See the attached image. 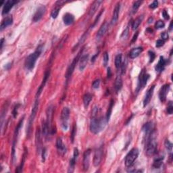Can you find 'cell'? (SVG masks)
Wrapping results in <instances>:
<instances>
[{
  "instance_id": "6da1fadb",
  "label": "cell",
  "mask_w": 173,
  "mask_h": 173,
  "mask_svg": "<svg viewBox=\"0 0 173 173\" xmlns=\"http://www.w3.org/2000/svg\"><path fill=\"white\" fill-rule=\"evenodd\" d=\"M108 121L106 120V116H93L90 122L89 129L93 134H98L102 132L106 127Z\"/></svg>"
},
{
  "instance_id": "7a4b0ae2",
  "label": "cell",
  "mask_w": 173,
  "mask_h": 173,
  "mask_svg": "<svg viewBox=\"0 0 173 173\" xmlns=\"http://www.w3.org/2000/svg\"><path fill=\"white\" fill-rule=\"evenodd\" d=\"M43 49V45H39L37 47L36 50L33 53L31 54L30 55L28 56V57L26 58L24 63V66L26 68V70L31 71L34 69L37 62V60L39 58V56L42 53Z\"/></svg>"
},
{
  "instance_id": "3957f363",
  "label": "cell",
  "mask_w": 173,
  "mask_h": 173,
  "mask_svg": "<svg viewBox=\"0 0 173 173\" xmlns=\"http://www.w3.org/2000/svg\"><path fill=\"white\" fill-rule=\"evenodd\" d=\"M145 151L147 156H152L156 153L157 141L155 139V133L145 139Z\"/></svg>"
},
{
  "instance_id": "277c9868",
  "label": "cell",
  "mask_w": 173,
  "mask_h": 173,
  "mask_svg": "<svg viewBox=\"0 0 173 173\" xmlns=\"http://www.w3.org/2000/svg\"><path fill=\"white\" fill-rule=\"evenodd\" d=\"M39 105V98H36L35 102V103H34L32 111H31L30 116H29L28 120V124H27V127H26V137H27V138L30 137L33 124L34 120H35V116H36L37 113V111H38Z\"/></svg>"
},
{
  "instance_id": "5b68a950",
  "label": "cell",
  "mask_w": 173,
  "mask_h": 173,
  "mask_svg": "<svg viewBox=\"0 0 173 173\" xmlns=\"http://www.w3.org/2000/svg\"><path fill=\"white\" fill-rule=\"evenodd\" d=\"M139 151L137 148H133L127 155H126L125 160H124V164H125L126 167L127 168H131V167L134 164V163L137 160L138 156H139Z\"/></svg>"
},
{
  "instance_id": "8992f818",
  "label": "cell",
  "mask_w": 173,
  "mask_h": 173,
  "mask_svg": "<svg viewBox=\"0 0 173 173\" xmlns=\"http://www.w3.org/2000/svg\"><path fill=\"white\" fill-rule=\"evenodd\" d=\"M24 116L21 118L20 121L17 124L16 127L15 131H14V139H13V143H12V163L14 162L15 160V153H16V143H17V140H18V134H19V131H20V129L22 127V124H23V121H24Z\"/></svg>"
},
{
  "instance_id": "52a82bcc",
  "label": "cell",
  "mask_w": 173,
  "mask_h": 173,
  "mask_svg": "<svg viewBox=\"0 0 173 173\" xmlns=\"http://www.w3.org/2000/svg\"><path fill=\"white\" fill-rule=\"evenodd\" d=\"M149 77H150V76L147 73L146 70H145V69H143L140 73L139 78H138V83L136 92L138 93L139 91L144 88L147 84V81L149 80Z\"/></svg>"
},
{
  "instance_id": "ba28073f",
  "label": "cell",
  "mask_w": 173,
  "mask_h": 173,
  "mask_svg": "<svg viewBox=\"0 0 173 173\" xmlns=\"http://www.w3.org/2000/svg\"><path fill=\"white\" fill-rule=\"evenodd\" d=\"M70 117V110L68 107H64L60 115L61 127L64 131H66L69 128V121Z\"/></svg>"
},
{
  "instance_id": "9c48e42d",
  "label": "cell",
  "mask_w": 173,
  "mask_h": 173,
  "mask_svg": "<svg viewBox=\"0 0 173 173\" xmlns=\"http://www.w3.org/2000/svg\"><path fill=\"white\" fill-rule=\"evenodd\" d=\"M82 52H83V50H81L79 53H78L77 56H76V57L75 58V59L73 60V61L72 62L71 65L69 66V68H68L66 73V76H65L66 79V81L69 80L70 78H71L72 75H73V72H74V71H75L76 65H77V62H79V59H80V58H81L80 56H81V54H82Z\"/></svg>"
},
{
  "instance_id": "30bf717a",
  "label": "cell",
  "mask_w": 173,
  "mask_h": 173,
  "mask_svg": "<svg viewBox=\"0 0 173 173\" xmlns=\"http://www.w3.org/2000/svg\"><path fill=\"white\" fill-rule=\"evenodd\" d=\"M102 157H103V146L101 145L96 149V150L95 151L94 155H93V165L94 166L98 167L100 165L101 162L102 160Z\"/></svg>"
},
{
  "instance_id": "8fae6325",
  "label": "cell",
  "mask_w": 173,
  "mask_h": 173,
  "mask_svg": "<svg viewBox=\"0 0 173 173\" xmlns=\"http://www.w3.org/2000/svg\"><path fill=\"white\" fill-rule=\"evenodd\" d=\"M142 131L144 132V137L145 139H146V138L152 135L153 133H155L154 124L152 122H147L143 127Z\"/></svg>"
},
{
  "instance_id": "7c38bea8",
  "label": "cell",
  "mask_w": 173,
  "mask_h": 173,
  "mask_svg": "<svg viewBox=\"0 0 173 173\" xmlns=\"http://www.w3.org/2000/svg\"><path fill=\"white\" fill-rule=\"evenodd\" d=\"M56 147L57 149L58 153L60 155H64L67 151L66 146L62 141L61 137H58L56 141Z\"/></svg>"
},
{
  "instance_id": "4fadbf2b",
  "label": "cell",
  "mask_w": 173,
  "mask_h": 173,
  "mask_svg": "<svg viewBox=\"0 0 173 173\" xmlns=\"http://www.w3.org/2000/svg\"><path fill=\"white\" fill-rule=\"evenodd\" d=\"M170 84H165L161 87L160 91H159V98L161 102H165L166 100L167 95L170 91Z\"/></svg>"
},
{
  "instance_id": "5bb4252c",
  "label": "cell",
  "mask_w": 173,
  "mask_h": 173,
  "mask_svg": "<svg viewBox=\"0 0 173 173\" xmlns=\"http://www.w3.org/2000/svg\"><path fill=\"white\" fill-rule=\"evenodd\" d=\"M46 12V7L45 5H41L38 7V9H37L36 12L35 13L33 16V22H39L41 19L43 18Z\"/></svg>"
},
{
  "instance_id": "9a60e30c",
  "label": "cell",
  "mask_w": 173,
  "mask_h": 173,
  "mask_svg": "<svg viewBox=\"0 0 173 173\" xmlns=\"http://www.w3.org/2000/svg\"><path fill=\"white\" fill-rule=\"evenodd\" d=\"M35 145L36 149L38 153L41 152L42 150V139H41V130L39 127L37 128L35 134Z\"/></svg>"
},
{
  "instance_id": "2e32d148",
  "label": "cell",
  "mask_w": 173,
  "mask_h": 173,
  "mask_svg": "<svg viewBox=\"0 0 173 173\" xmlns=\"http://www.w3.org/2000/svg\"><path fill=\"white\" fill-rule=\"evenodd\" d=\"M91 149H88L85 151L83 154V169L84 171H87L89 168V164H90V155Z\"/></svg>"
},
{
  "instance_id": "e0dca14e",
  "label": "cell",
  "mask_w": 173,
  "mask_h": 173,
  "mask_svg": "<svg viewBox=\"0 0 173 173\" xmlns=\"http://www.w3.org/2000/svg\"><path fill=\"white\" fill-rule=\"evenodd\" d=\"M50 70H47V71H46L45 73V74H44L43 79V81H42V82H41V84L40 85L38 89H37V91L36 98H39V97L40 96L41 93L47 81L48 78L50 77Z\"/></svg>"
},
{
  "instance_id": "ac0fdd59",
  "label": "cell",
  "mask_w": 173,
  "mask_h": 173,
  "mask_svg": "<svg viewBox=\"0 0 173 173\" xmlns=\"http://www.w3.org/2000/svg\"><path fill=\"white\" fill-rule=\"evenodd\" d=\"M64 3H66L65 1H58L56 2L55 7L52 9L51 12V16L52 18H56L58 17V14H59L60 8H61L62 5H63Z\"/></svg>"
},
{
  "instance_id": "d6986e66",
  "label": "cell",
  "mask_w": 173,
  "mask_h": 173,
  "mask_svg": "<svg viewBox=\"0 0 173 173\" xmlns=\"http://www.w3.org/2000/svg\"><path fill=\"white\" fill-rule=\"evenodd\" d=\"M120 9V3L118 2L115 5V7L114 9L113 14H112V20H111V24L115 25L118 22V17H119V12Z\"/></svg>"
},
{
  "instance_id": "ffe728a7",
  "label": "cell",
  "mask_w": 173,
  "mask_h": 173,
  "mask_svg": "<svg viewBox=\"0 0 173 173\" xmlns=\"http://www.w3.org/2000/svg\"><path fill=\"white\" fill-rule=\"evenodd\" d=\"M18 3V1H15V0H7L5 1L2 9V15L7 14L9 12V10L12 8V7L16 3Z\"/></svg>"
},
{
  "instance_id": "44dd1931",
  "label": "cell",
  "mask_w": 173,
  "mask_h": 173,
  "mask_svg": "<svg viewBox=\"0 0 173 173\" xmlns=\"http://www.w3.org/2000/svg\"><path fill=\"white\" fill-rule=\"evenodd\" d=\"M154 89H155V85H152V86H151L150 88L148 89V91H147V92L146 93V94H145V98H144V99H143V106L144 107L147 106V105L149 104V103L150 102L151 98H152Z\"/></svg>"
},
{
  "instance_id": "7402d4cb",
  "label": "cell",
  "mask_w": 173,
  "mask_h": 173,
  "mask_svg": "<svg viewBox=\"0 0 173 173\" xmlns=\"http://www.w3.org/2000/svg\"><path fill=\"white\" fill-rule=\"evenodd\" d=\"M109 27V24L108 22H104L103 24H102V26H100V29L98 31V33H97V39H100L106 33L107 31H108Z\"/></svg>"
},
{
  "instance_id": "603a6c76",
  "label": "cell",
  "mask_w": 173,
  "mask_h": 173,
  "mask_svg": "<svg viewBox=\"0 0 173 173\" xmlns=\"http://www.w3.org/2000/svg\"><path fill=\"white\" fill-rule=\"evenodd\" d=\"M167 63V61L166 59H164V58L163 56H160V60H159L158 63L157 64V65L155 66V71L158 73H161L164 71L165 69V66H166Z\"/></svg>"
},
{
  "instance_id": "cb8c5ba5",
  "label": "cell",
  "mask_w": 173,
  "mask_h": 173,
  "mask_svg": "<svg viewBox=\"0 0 173 173\" xmlns=\"http://www.w3.org/2000/svg\"><path fill=\"white\" fill-rule=\"evenodd\" d=\"M89 54H85L81 56L79 59V70L81 71H83L87 66L89 60Z\"/></svg>"
},
{
  "instance_id": "d4e9b609",
  "label": "cell",
  "mask_w": 173,
  "mask_h": 173,
  "mask_svg": "<svg viewBox=\"0 0 173 173\" xmlns=\"http://www.w3.org/2000/svg\"><path fill=\"white\" fill-rule=\"evenodd\" d=\"M103 2L102 1H100V0H98V1H94L93 3V4L91 5V6L89 9V16H93V15L96 14V12L98 11V9L100 7V5H101V3Z\"/></svg>"
},
{
  "instance_id": "484cf974",
  "label": "cell",
  "mask_w": 173,
  "mask_h": 173,
  "mask_svg": "<svg viewBox=\"0 0 173 173\" xmlns=\"http://www.w3.org/2000/svg\"><path fill=\"white\" fill-rule=\"evenodd\" d=\"M12 23H13V18L12 16H9L5 17V18L1 21L0 29H1V31H3L4 28H7V26H10V25L12 24Z\"/></svg>"
},
{
  "instance_id": "4316f807",
  "label": "cell",
  "mask_w": 173,
  "mask_h": 173,
  "mask_svg": "<svg viewBox=\"0 0 173 173\" xmlns=\"http://www.w3.org/2000/svg\"><path fill=\"white\" fill-rule=\"evenodd\" d=\"M143 50V49L142 47H138L132 49L129 53L130 58L131 59H135V58H137L140 54L142 53Z\"/></svg>"
},
{
  "instance_id": "83f0119b",
  "label": "cell",
  "mask_w": 173,
  "mask_h": 173,
  "mask_svg": "<svg viewBox=\"0 0 173 173\" xmlns=\"http://www.w3.org/2000/svg\"><path fill=\"white\" fill-rule=\"evenodd\" d=\"M164 159V155H159V156L157 157L154 159L153 160L152 166L153 168L155 169H158L160 168L161 166H162L163 164V160Z\"/></svg>"
},
{
  "instance_id": "f1b7e54d",
  "label": "cell",
  "mask_w": 173,
  "mask_h": 173,
  "mask_svg": "<svg viewBox=\"0 0 173 173\" xmlns=\"http://www.w3.org/2000/svg\"><path fill=\"white\" fill-rule=\"evenodd\" d=\"M75 21V16L71 13H66L63 16V22L66 25H71Z\"/></svg>"
},
{
  "instance_id": "f546056e",
  "label": "cell",
  "mask_w": 173,
  "mask_h": 173,
  "mask_svg": "<svg viewBox=\"0 0 173 173\" xmlns=\"http://www.w3.org/2000/svg\"><path fill=\"white\" fill-rule=\"evenodd\" d=\"M122 88V80L120 75H118L115 79L114 82V89L116 93H118Z\"/></svg>"
},
{
  "instance_id": "4dcf8cb0",
  "label": "cell",
  "mask_w": 173,
  "mask_h": 173,
  "mask_svg": "<svg viewBox=\"0 0 173 173\" xmlns=\"http://www.w3.org/2000/svg\"><path fill=\"white\" fill-rule=\"evenodd\" d=\"M143 18H144L143 15H141L139 16H138L137 18L133 21V24H132V29H133V31H135L136 29H137L139 25L141 24V23L142 22Z\"/></svg>"
},
{
  "instance_id": "1f68e13d",
  "label": "cell",
  "mask_w": 173,
  "mask_h": 173,
  "mask_svg": "<svg viewBox=\"0 0 173 173\" xmlns=\"http://www.w3.org/2000/svg\"><path fill=\"white\" fill-rule=\"evenodd\" d=\"M92 95L91 93H85L83 96V104H84L85 108H87L89 106V104H90L91 100H92Z\"/></svg>"
},
{
  "instance_id": "d6a6232c",
  "label": "cell",
  "mask_w": 173,
  "mask_h": 173,
  "mask_svg": "<svg viewBox=\"0 0 173 173\" xmlns=\"http://www.w3.org/2000/svg\"><path fill=\"white\" fill-rule=\"evenodd\" d=\"M113 105H114V100H111V101H110V104H109L108 109V110H107V112H106V120L108 121V122L109 120H110V116H111L112 112V108H113Z\"/></svg>"
},
{
  "instance_id": "836d02e7",
  "label": "cell",
  "mask_w": 173,
  "mask_h": 173,
  "mask_svg": "<svg viewBox=\"0 0 173 173\" xmlns=\"http://www.w3.org/2000/svg\"><path fill=\"white\" fill-rule=\"evenodd\" d=\"M164 145L165 147H166V148L167 149V151H168L169 155H170V158H172V143L170 142V141L168 139H166V141H165L164 142Z\"/></svg>"
},
{
  "instance_id": "e575fe53",
  "label": "cell",
  "mask_w": 173,
  "mask_h": 173,
  "mask_svg": "<svg viewBox=\"0 0 173 173\" xmlns=\"http://www.w3.org/2000/svg\"><path fill=\"white\" fill-rule=\"evenodd\" d=\"M122 54H118L115 57V60H114V63H115V66L116 69H119L122 66Z\"/></svg>"
},
{
  "instance_id": "d590c367",
  "label": "cell",
  "mask_w": 173,
  "mask_h": 173,
  "mask_svg": "<svg viewBox=\"0 0 173 173\" xmlns=\"http://www.w3.org/2000/svg\"><path fill=\"white\" fill-rule=\"evenodd\" d=\"M143 3L142 1H135L133 4V7H132V12L133 14H135L137 12V9L139 8L140 5H141V3Z\"/></svg>"
},
{
  "instance_id": "8d00e7d4",
  "label": "cell",
  "mask_w": 173,
  "mask_h": 173,
  "mask_svg": "<svg viewBox=\"0 0 173 173\" xmlns=\"http://www.w3.org/2000/svg\"><path fill=\"white\" fill-rule=\"evenodd\" d=\"M76 160H77V158H74V157L73 156V158L71 159V160H70V166H69V172H73L74 171V169H75V164H76Z\"/></svg>"
},
{
  "instance_id": "74e56055",
  "label": "cell",
  "mask_w": 173,
  "mask_h": 173,
  "mask_svg": "<svg viewBox=\"0 0 173 173\" xmlns=\"http://www.w3.org/2000/svg\"><path fill=\"white\" fill-rule=\"evenodd\" d=\"M26 151H25V152H24V155H23L22 160V161H21V163H20V166H19L18 167V168H17V170H16V172H20L21 171H22V170L23 166H24V164L25 158H26Z\"/></svg>"
},
{
  "instance_id": "f35d334b",
  "label": "cell",
  "mask_w": 173,
  "mask_h": 173,
  "mask_svg": "<svg viewBox=\"0 0 173 173\" xmlns=\"http://www.w3.org/2000/svg\"><path fill=\"white\" fill-rule=\"evenodd\" d=\"M165 26V23L164 21L162 20H158L155 22V28L156 29H161L163 28Z\"/></svg>"
},
{
  "instance_id": "ab89813d",
  "label": "cell",
  "mask_w": 173,
  "mask_h": 173,
  "mask_svg": "<svg viewBox=\"0 0 173 173\" xmlns=\"http://www.w3.org/2000/svg\"><path fill=\"white\" fill-rule=\"evenodd\" d=\"M109 61V55L108 52H105L104 54V57H103V64L104 66H106L108 65Z\"/></svg>"
},
{
  "instance_id": "60d3db41",
  "label": "cell",
  "mask_w": 173,
  "mask_h": 173,
  "mask_svg": "<svg viewBox=\"0 0 173 173\" xmlns=\"http://www.w3.org/2000/svg\"><path fill=\"white\" fill-rule=\"evenodd\" d=\"M88 34H89L88 31H87V32H85V33L83 35V36L81 37V39L79 40V42H78V43L77 44V45H75V47H77L79 46V45H80L81 43H82L83 42H84V41H85V39H86L87 37V35H88Z\"/></svg>"
},
{
  "instance_id": "b9f144b4",
  "label": "cell",
  "mask_w": 173,
  "mask_h": 173,
  "mask_svg": "<svg viewBox=\"0 0 173 173\" xmlns=\"http://www.w3.org/2000/svg\"><path fill=\"white\" fill-rule=\"evenodd\" d=\"M103 13H104V9H102V10H101V11H100V13H99V14L98 15V16H97V17H96V19H95V20H94V22H93V24L92 25H91V28H93V27H94L95 26H96V24H97V23H98V21H99V20H100V18H101V16H102V14H103Z\"/></svg>"
},
{
  "instance_id": "7bdbcfd3",
  "label": "cell",
  "mask_w": 173,
  "mask_h": 173,
  "mask_svg": "<svg viewBox=\"0 0 173 173\" xmlns=\"http://www.w3.org/2000/svg\"><path fill=\"white\" fill-rule=\"evenodd\" d=\"M76 132H77V126L75 124V125L73 126V130H72V133H71V141L72 143L74 142V140H75V137L76 135Z\"/></svg>"
},
{
  "instance_id": "ee69618b",
  "label": "cell",
  "mask_w": 173,
  "mask_h": 173,
  "mask_svg": "<svg viewBox=\"0 0 173 173\" xmlns=\"http://www.w3.org/2000/svg\"><path fill=\"white\" fill-rule=\"evenodd\" d=\"M148 54H149V63H152V62L154 61L155 58V54L154 52L153 51H150L148 52Z\"/></svg>"
},
{
  "instance_id": "f6af8a7d",
  "label": "cell",
  "mask_w": 173,
  "mask_h": 173,
  "mask_svg": "<svg viewBox=\"0 0 173 173\" xmlns=\"http://www.w3.org/2000/svg\"><path fill=\"white\" fill-rule=\"evenodd\" d=\"M167 114H169V115H171L173 113V106L172 102H170L168 104V106L167 107Z\"/></svg>"
},
{
  "instance_id": "bcb514c9",
  "label": "cell",
  "mask_w": 173,
  "mask_h": 173,
  "mask_svg": "<svg viewBox=\"0 0 173 173\" xmlns=\"http://www.w3.org/2000/svg\"><path fill=\"white\" fill-rule=\"evenodd\" d=\"M19 107H20V104H17V105H16V106H14V110L12 111V115H13L14 118H16L17 116V115H18V110Z\"/></svg>"
},
{
  "instance_id": "7dc6e473",
  "label": "cell",
  "mask_w": 173,
  "mask_h": 173,
  "mask_svg": "<svg viewBox=\"0 0 173 173\" xmlns=\"http://www.w3.org/2000/svg\"><path fill=\"white\" fill-rule=\"evenodd\" d=\"M128 35H129V27H127V28L124 29L123 32H122L120 37H121V39H127V37H128Z\"/></svg>"
},
{
  "instance_id": "c3c4849f",
  "label": "cell",
  "mask_w": 173,
  "mask_h": 173,
  "mask_svg": "<svg viewBox=\"0 0 173 173\" xmlns=\"http://www.w3.org/2000/svg\"><path fill=\"white\" fill-rule=\"evenodd\" d=\"M100 79H96L93 81L92 83V87L93 89H98L100 87Z\"/></svg>"
},
{
  "instance_id": "681fc988",
  "label": "cell",
  "mask_w": 173,
  "mask_h": 173,
  "mask_svg": "<svg viewBox=\"0 0 173 173\" xmlns=\"http://www.w3.org/2000/svg\"><path fill=\"white\" fill-rule=\"evenodd\" d=\"M165 41L164 40L162 39H158L156 43H155V46H156V47H162L164 45Z\"/></svg>"
},
{
  "instance_id": "f907efd6",
  "label": "cell",
  "mask_w": 173,
  "mask_h": 173,
  "mask_svg": "<svg viewBox=\"0 0 173 173\" xmlns=\"http://www.w3.org/2000/svg\"><path fill=\"white\" fill-rule=\"evenodd\" d=\"M161 38H162V40H164V41H166V40L168 39L169 35H168V33H167V32H166V31H165V32H163L162 33H161Z\"/></svg>"
},
{
  "instance_id": "816d5d0a",
  "label": "cell",
  "mask_w": 173,
  "mask_h": 173,
  "mask_svg": "<svg viewBox=\"0 0 173 173\" xmlns=\"http://www.w3.org/2000/svg\"><path fill=\"white\" fill-rule=\"evenodd\" d=\"M46 153H47V149L45 147H44V148L42 149V162H44L45 161V158H46Z\"/></svg>"
},
{
  "instance_id": "f5cc1de1",
  "label": "cell",
  "mask_w": 173,
  "mask_h": 173,
  "mask_svg": "<svg viewBox=\"0 0 173 173\" xmlns=\"http://www.w3.org/2000/svg\"><path fill=\"white\" fill-rule=\"evenodd\" d=\"M158 1H153L152 3H151L150 5H149V7L151 9H155L157 7H158Z\"/></svg>"
},
{
  "instance_id": "db71d44e",
  "label": "cell",
  "mask_w": 173,
  "mask_h": 173,
  "mask_svg": "<svg viewBox=\"0 0 173 173\" xmlns=\"http://www.w3.org/2000/svg\"><path fill=\"white\" fill-rule=\"evenodd\" d=\"M162 16L163 17H164V19H166V20H169V18H170V17H169V14L168 13V12H167L166 9H164V10L162 11Z\"/></svg>"
},
{
  "instance_id": "11a10c76",
  "label": "cell",
  "mask_w": 173,
  "mask_h": 173,
  "mask_svg": "<svg viewBox=\"0 0 173 173\" xmlns=\"http://www.w3.org/2000/svg\"><path fill=\"white\" fill-rule=\"evenodd\" d=\"M138 35H139V32H138V31H137V32L135 33V34L134 35L133 39H132V40H131V43H132L136 41V40H137Z\"/></svg>"
},
{
  "instance_id": "9f6ffc18",
  "label": "cell",
  "mask_w": 173,
  "mask_h": 173,
  "mask_svg": "<svg viewBox=\"0 0 173 173\" xmlns=\"http://www.w3.org/2000/svg\"><path fill=\"white\" fill-rule=\"evenodd\" d=\"M107 77L108 79H110L112 77V72H111V69L110 67L108 68V71H107Z\"/></svg>"
},
{
  "instance_id": "6f0895ef",
  "label": "cell",
  "mask_w": 173,
  "mask_h": 173,
  "mask_svg": "<svg viewBox=\"0 0 173 173\" xmlns=\"http://www.w3.org/2000/svg\"><path fill=\"white\" fill-rule=\"evenodd\" d=\"M98 54H96V55L93 56V57H92V58H91V62H94L95 61H96V58L98 57Z\"/></svg>"
},
{
  "instance_id": "680465c9",
  "label": "cell",
  "mask_w": 173,
  "mask_h": 173,
  "mask_svg": "<svg viewBox=\"0 0 173 173\" xmlns=\"http://www.w3.org/2000/svg\"><path fill=\"white\" fill-rule=\"evenodd\" d=\"M3 42H4V39H1V50H2V48H3Z\"/></svg>"
},
{
  "instance_id": "91938a15",
  "label": "cell",
  "mask_w": 173,
  "mask_h": 173,
  "mask_svg": "<svg viewBox=\"0 0 173 173\" xmlns=\"http://www.w3.org/2000/svg\"><path fill=\"white\" fill-rule=\"evenodd\" d=\"M172 22H170V24L169 25V31H172Z\"/></svg>"
},
{
  "instance_id": "94428289",
  "label": "cell",
  "mask_w": 173,
  "mask_h": 173,
  "mask_svg": "<svg viewBox=\"0 0 173 173\" xmlns=\"http://www.w3.org/2000/svg\"><path fill=\"white\" fill-rule=\"evenodd\" d=\"M11 64H7V65H5V69H6V70H8L9 68L11 67Z\"/></svg>"
},
{
  "instance_id": "6125c7cd",
  "label": "cell",
  "mask_w": 173,
  "mask_h": 173,
  "mask_svg": "<svg viewBox=\"0 0 173 173\" xmlns=\"http://www.w3.org/2000/svg\"><path fill=\"white\" fill-rule=\"evenodd\" d=\"M152 21H153V18H149V19L148 20V23L152 22Z\"/></svg>"
},
{
  "instance_id": "be15d7a7",
  "label": "cell",
  "mask_w": 173,
  "mask_h": 173,
  "mask_svg": "<svg viewBox=\"0 0 173 173\" xmlns=\"http://www.w3.org/2000/svg\"><path fill=\"white\" fill-rule=\"evenodd\" d=\"M3 3H5V2L3 1H1V2H0V5H2V4Z\"/></svg>"
}]
</instances>
